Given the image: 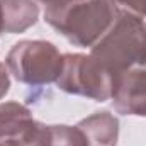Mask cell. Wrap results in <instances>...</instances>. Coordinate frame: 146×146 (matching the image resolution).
Segmentation results:
<instances>
[{
	"label": "cell",
	"mask_w": 146,
	"mask_h": 146,
	"mask_svg": "<svg viewBox=\"0 0 146 146\" xmlns=\"http://www.w3.org/2000/svg\"><path fill=\"white\" fill-rule=\"evenodd\" d=\"M44 7V21L72 44L92 48L114 22L117 9L109 0H34Z\"/></svg>",
	"instance_id": "cell-1"
},
{
	"label": "cell",
	"mask_w": 146,
	"mask_h": 146,
	"mask_svg": "<svg viewBox=\"0 0 146 146\" xmlns=\"http://www.w3.org/2000/svg\"><path fill=\"white\" fill-rule=\"evenodd\" d=\"M90 49V54L114 76L133 65L145 63L146 22L134 14L117 9L114 22Z\"/></svg>",
	"instance_id": "cell-2"
},
{
	"label": "cell",
	"mask_w": 146,
	"mask_h": 146,
	"mask_svg": "<svg viewBox=\"0 0 146 146\" xmlns=\"http://www.w3.org/2000/svg\"><path fill=\"white\" fill-rule=\"evenodd\" d=\"M5 65L17 82L39 87L58 80L63 70V54L49 41H21L7 53Z\"/></svg>",
	"instance_id": "cell-3"
},
{
	"label": "cell",
	"mask_w": 146,
	"mask_h": 146,
	"mask_svg": "<svg viewBox=\"0 0 146 146\" xmlns=\"http://www.w3.org/2000/svg\"><path fill=\"white\" fill-rule=\"evenodd\" d=\"M56 85L66 94L106 102L112 95L114 75L92 54H63V70Z\"/></svg>",
	"instance_id": "cell-4"
},
{
	"label": "cell",
	"mask_w": 146,
	"mask_h": 146,
	"mask_svg": "<svg viewBox=\"0 0 146 146\" xmlns=\"http://www.w3.org/2000/svg\"><path fill=\"white\" fill-rule=\"evenodd\" d=\"M0 145L46 146L48 126L37 122L31 110L19 102L0 104Z\"/></svg>",
	"instance_id": "cell-5"
},
{
	"label": "cell",
	"mask_w": 146,
	"mask_h": 146,
	"mask_svg": "<svg viewBox=\"0 0 146 146\" xmlns=\"http://www.w3.org/2000/svg\"><path fill=\"white\" fill-rule=\"evenodd\" d=\"M110 99L119 114L146 117V61L114 76Z\"/></svg>",
	"instance_id": "cell-6"
},
{
	"label": "cell",
	"mask_w": 146,
	"mask_h": 146,
	"mask_svg": "<svg viewBox=\"0 0 146 146\" xmlns=\"http://www.w3.org/2000/svg\"><path fill=\"white\" fill-rule=\"evenodd\" d=\"M87 141L88 146H115L119 138V121L110 112H95L76 124Z\"/></svg>",
	"instance_id": "cell-7"
},
{
	"label": "cell",
	"mask_w": 146,
	"mask_h": 146,
	"mask_svg": "<svg viewBox=\"0 0 146 146\" xmlns=\"http://www.w3.org/2000/svg\"><path fill=\"white\" fill-rule=\"evenodd\" d=\"M3 31L9 34L24 33L34 26L39 15V7L34 0H0Z\"/></svg>",
	"instance_id": "cell-8"
},
{
	"label": "cell",
	"mask_w": 146,
	"mask_h": 146,
	"mask_svg": "<svg viewBox=\"0 0 146 146\" xmlns=\"http://www.w3.org/2000/svg\"><path fill=\"white\" fill-rule=\"evenodd\" d=\"M46 146H88V141L78 126H48Z\"/></svg>",
	"instance_id": "cell-9"
},
{
	"label": "cell",
	"mask_w": 146,
	"mask_h": 146,
	"mask_svg": "<svg viewBox=\"0 0 146 146\" xmlns=\"http://www.w3.org/2000/svg\"><path fill=\"white\" fill-rule=\"evenodd\" d=\"M115 9L126 10L138 17H146V0H109Z\"/></svg>",
	"instance_id": "cell-10"
},
{
	"label": "cell",
	"mask_w": 146,
	"mask_h": 146,
	"mask_svg": "<svg viewBox=\"0 0 146 146\" xmlns=\"http://www.w3.org/2000/svg\"><path fill=\"white\" fill-rule=\"evenodd\" d=\"M10 88V78H9V70L7 66L0 61V99L5 97V94Z\"/></svg>",
	"instance_id": "cell-11"
},
{
	"label": "cell",
	"mask_w": 146,
	"mask_h": 146,
	"mask_svg": "<svg viewBox=\"0 0 146 146\" xmlns=\"http://www.w3.org/2000/svg\"><path fill=\"white\" fill-rule=\"evenodd\" d=\"M3 31V21H2V9H0V33Z\"/></svg>",
	"instance_id": "cell-12"
},
{
	"label": "cell",
	"mask_w": 146,
	"mask_h": 146,
	"mask_svg": "<svg viewBox=\"0 0 146 146\" xmlns=\"http://www.w3.org/2000/svg\"><path fill=\"white\" fill-rule=\"evenodd\" d=\"M0 146H2V145H0Z\"/></svg>",
	"instance_id": "cell-13"
}]
</instances>
